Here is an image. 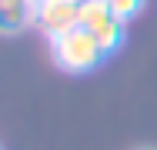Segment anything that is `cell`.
<instances>
[{"mask_svg":"<svg viewBox=\"0 0 157 150\" xmlns=\"http://www.w3.org/2000/svg\"><path fill=\"white\" fill-rule=\"evenodd\" d=\"M50 54L57 60V67L67 70V73H84V70L97 67V60L104 57L97 37L87 27H74L67 33H60V37H54L50 40Z\"/></svg>","mask_w":157,"mask_h":150,"instance_id":"obj_1","label":"cell"},{"mask_svg":"<svg viewBox=\"0 0 157 150\" xmlns=\"http://www.w3.org/2000/svg\"><path fill=\"white\" fill-rule=\"evenodd\" d=\"M107 7H110V17H114V20L127 24V20L144 7V0H107Z\"/></svg>","mask_w":157,"mask_h":150,"instance_id":"obj_6","label":"cell"},{"mask_svg":"<svg viewBox=\"0 0 157 150\" xmlns=\"http://www.w3.org/2000/svg\"><path fill=\"white\" fill-rule=\"evenodd\" d=\"M110 20V7L107 0H80V27H87L94 33L97 27H104Z\"/></svg>","mask_w":157,"mask_h":150,"instance_id":"obj_4","label":"cell"},{"mask_svg":"<svg viewBox=\"0 0 157 150\" xmlns=\"http://www.w3.org/2000/svg\"><path fill=\"white\" fill-rule=\"evenodd\" d=\"M94 37H97V43H100V50H104V54L117 50V43H121V20H114V17H110L104 27L94 30Z\"/></svg>","mask_w":157,"mask_h":150,"instance_id":"obj_5","label":"cell"},{"mask_svg":"<svg viewBox=\"0 0 157 150\" xmlns=\"http://www.w3.org/2000/svg\"><path fill=\"white\" fill-rule=\"evenodd\" d=\"M40 0H0V33H17L37 20Z\"/></svg>","mask_w":157,"mask_h":150,"instance_id":"obj_3","label":"cell"},{"mask_svg":"<svg viewBox=\"0 0 157 150\" xmlns=\"http://www.w3.org/2000/svg\"><path fill=\"white\" fill-rule=\"evenodd\" d=\"M33 27L40 30L47 40L80 27V0H40Z\"/></svg>","mask_w":157,"mask_h":150,"instance_id":"obj_2","label":"cell"}]
</instances>
